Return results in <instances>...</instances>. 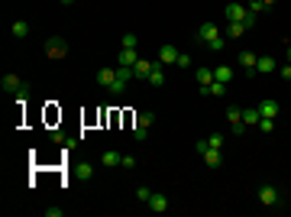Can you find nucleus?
<instances>
[{
  "instance_id": "nucleus-1",
  "label": "nucleus",
  "mask_w": 291,
  "mask_h": 217,
  "mask_svg": "<svg viewBox=\"0 0 291 217\" xmlns=\"http://www.w3.org/2000/svg\"><path fill=\"white\" fill-rule=\"evenodd\" d=\"M224 17H227V23H243L246 29L256 26V17H252L243 4H227V7H224Z\"/></svg>"
},
{
  "instance_id": "nucleus-2",
  "label": "nucleus",
  "mask_w": 291,
  "mask_h": 217,
  "mask_svg": "<svg viewBox=\"0 0 291 217\" xmlns=\"http://www.w3.org/2000/svg\"><path fill=\"white\" fill-rule=\"evenodd\" d=\"M0 88H4L7 94H17L20 100L26 97V84H23V78H20V75H13V72H7L4 78H0Z\"/></svg>"
},
{
  "instance_id": "nucleus-3",
  "label": "nucleus",
  "mask_w": 291,
  "mask_h": 217,
  "mask_svg": "<svg viewBox=\"0 0 291 217\" xmlns=\"http://www.w3.org/2000/svg\"><path fill=\"white\" fill-rule=\"evenodd\" d=\"M45 56H49L52 62L65 59L68 56V39H62V36H49V39H45Z\"/></svg>"
},
{
  "instance_id": "nucleus-4",
  "label": "nucleus",
  "mask_w": 291,
  "mask_h": 217,
  "mask_svg": "<svg viewBox=\"0 0 291 217\" xmlns=\"http://www.w3.org/2000/svg\"><path fill=\"white\" fill-rule=\"evenodd\" d=\"M256 198H259V204H262V207H278L281 204V191L275 188V185H262V188L256 191Z\"/></svg>"
},
{
  "instance_id": "nucleus-5",
  "label": "nucleus",
  "mask_w": 291,
  "mask_h": 217,
  "mask_svg": "<svg viewBox=\"0 0 291 217\" xmlns=\"http://www.w3.org/2000/svg\"><path fill=\"white\" fill-rule=\"evenodd\" d=\"M152 123H156V114H152V111H142L139 117H136L133 136H136V139H146V136H149V127H152Z\"/></svg>"
},
{
  "instance_id": "nucleus-6",
  "label": "nucleus",
  "mask_w": 291,
  "mask_h": 217,
  "mask_svg": "<svg viewBox=\"0 0 291 217\" xmlns=\"http://www.w3.org/2000/svg\"><path fill=\"white\" fill-rule=\"evenodd\" d=\"M217 36H220V29L213 26V23H201V26H197V42H201L204 49H207V45L217 39Z\"/></svg>"
},
{
  "instance_id": "nucleus-7",
  "label": "nucleus",
  "mask_w": 291,
  "mask_h": 217,
  "mask_svg": "<svg viewBox=\"0 0 291 217\" xmlns=\"http://www.w3.org/2000/svg\"><path fill=\"white\" fill-rule=\"evenodd\" d=\"M227 120H230V127H233V133H246V123H243L240 107H227Z\"/></svg>"
},
{
  "instance_id": "nucleus-8",
  "label": "nucleus",
  "mask_w": 291,
  "mask_h": 217,
  "mask_svg": "<svg viewBox=\"0 0 291 217\" xmlns=\"http://www.w3.org/2000/svg\"><path fill=\"white\" fill-rule=\"evenodd\" d=\"M178 62V49H175L172 42H165L162 49H159V65H175Z\"/></svg>"
},
{
  "instance_id": "nucleus-9",
  "label": "nucleus",
  "mask_w": 291,
  "mask_h": 217,
  "mask_svg": "<svg viewBox=\"0 0 291 217\" xmlns=\"http://www.w3.org/2000/svg\"><path fill=\"white\" fill-rule=\"evenodd\" d=\"M201 156H204V166H207V169H220V166H224V152H220V149H210V146H207Z\"/></svg>"
},
{
  "instance_id": "nucleus-10",
  "label": "nucleus",
  "mask_w": 291,
  "mask_h": 217,
  "mask_svg": "<svg viewBox=\"0 0 291 217\" xmlns=\"http://www.w3.org/2000/svg\"><path fill=\"white\" fill-rule=\"evenodd\" d=\"M168 204H172V201H168L165 195L152 191V198H149V211H152V214H165V211H168Z\"/></svg>"
},
{
  "instance_id": "nucleus-11",
  "label": "nucleus",
  "mask_w": 291,
  "mask_h": 217,
  "mask_svg": "<svg viewBox=\"0 0 291 217\" xmlns=\"http://www.w3.org/2000/svg\"><path fill=\"white\" fill-rule=\"evenodd\" d=\"M201 94L204 97H227V84L224 81H210V84H204V88H201Z\"/></svg>"
},
{
  "instance_id": "nucleus-12",
  "label": "nucleus",
  "mask_w": 291,
  "mask_h": 217,
  "mask_svg": "<svg viewBox=\"0 0 291 217\" xmlns=\"http://www.w3.org/2000/svg\"><path fill=\"white\" fill-rule=\"evenodd\" d=\"M94 78H97V84H101V88H110L113 78H117V68H97Z\"/></svg>"
},
{
  "instance_id": "nucleus-13",
  "label": "nucleus",
  "mask_w": 291,
  "mask_h": 217,
  "mask_svg": "<svg viewBox=\"0 0 291 217\" xmlns=\"http://www.w3.org/2000/svg\"><path fill=\"white\" fill-rule=\"evenodd\" d=\"M256 72L259 75H272V72H278V62H275L272 56H262V59L256 62Z\"/></svg>"
},
{
  "instance_id": "nucleus-14",
  "label": "nucleus",
  "mask_w": 291,
  "mask_h": 217,
  "mask_svg": "<svg viewBox=\"0 0 291 217\" xmlns=\"http://www.w3.org/2000/svg\"><path fill=\"white\" fill-rule=\"evenodd\" d=\"M152 68H156V62H146V59H139V62H136V65H133V75H136V78H149V75H152Z\"/></svg>"
},
{
  "instance_id": "nucleus-15",
  "label": "nucleus",
  "mask_w": 291,
  "mask_h": 217,
  "mask_svg": "<svg viewBox=\"0 0 291 217\" xmlns=\"http://www.w3.org/2000/svg\"><path fill=\"white\" fill-rule=\"evenodd\" d=\"M233 65H217V68H213V81H224V84H230V81H233Z\"/></svg>"
},
{
  "instance_id": "nucleus-16",
  "label": "nucleus",
  "mask_w": 291,
  "mask_h": 217,
  "mask_svg": "<svg viewBox=\"0 0 291 217\" xmlns=\"http://www.w3.org/2000/svg\"><path fill=\"white\" fill-rule=\"evenodd\" d=\"M256 111H259V117H272V120L278 117V104H275V100H262Z\"/></svg>"
},
{
  "instance_id": "nucleus-17",
  "label": "nucleus",
  "mask_w": 291,
  "mask_h": 217,
  "mask_svg": "<svg viewBox=\"0 0 291 217\" xmlns=\"http://www.w3.org/2000/svg\"><path fill=\"white\" fill-rule=\"evenodd\" d=\"M136 62H139V56H136V49H120V56H117V65H129V68H133Z\"/></svg>"
},
{
  "instance_id": "nucleus-18",
  "label": "nucleus",
  "mask_w": 291,
  "mask_h": 217,
  "mask_svg": "<svg viewBox=\"0 0 291 217\" xmlns=\"http://www.w3.org/2000/svg\"><path fill=\"white\" fill-rule=\"evenodd\" d=\"M256 62H259V56H256V52H240V65L243 68H246V72L252 75V72H256Z\"/></svg>"
},
{
  "instance_id": "nucleus-19",
  "label": "nucleus",
  "mask_w": 291,
  "mask_h": 217,
  "mask_svg": "<svg viewBox=\"0 0 291 217\" xmlns=\"http://www.w3.org/2000/svg\"><path fill=\"white\" fill-rule=\"evenodd\" d=\"M10 33H13V39H26V36H29V23L26 20H17L10 26Z\"/></svg>"
},
{
  "instance_id": "nucleus-20",
  "label": "nucleus",
  "mask_w": 291,
  "mask_h": 217,
  "mask_svg": "<svg viewBox=\"0 0 291 217\" xmlns=\"http://www.w3.org/2000/svg\"><path fill=\"white\" fill-rule=\"evenodd\" d=\"M146 81H149L152 88H162V84H165V72H162V65H159V62H156V68H152V75H149Z\"/></svg>"
},
{
  "instance_id": "nucleus-21",
  "label": "nucleus",
  "mask_w": 291,
  "mask_h": 217,
  "mask_svg": "<svg viewBox=\"0 0 291 217\" xmlns=\"http://www.w3.org/2000/svg\"><path fill=\"white\" fill-rule=\"evenodd\" d=\"M126 84H129V81H126V78H120V75H117V78H113V84H110L107 91H110L113 97H123V94H126Z\"/></svg>"
},
{
  "instance_id": "nucleus-22",
  "label": "nucleus",
  "mask_w": 291,
  "mask_h": 217,
  "mask_svg": "<svg viewBox=\"0 0 291 217\" xmlns=\"http://www.w3.org/2000/svg\"><path fill=\"white\" fill-rule=\"evenodd\" d=\"M259 120H262V117H259L256 107H246V111H243V123H246V130L249 127H259Z\"/></svg>"
},
{
  "instance_id": "nucleus-23",
  "label": "nucleus",
  "mask_w": 291,
  "mask_h": 217,
  "mask_svg": "<svg viewBox=\"0 0 291 217\" xmlns=\"http://www.w3.org/2000/svg\"><path fill=\"white\" fill-rule=\"evenodd\" d=\"M194 78H197V88H204V84H210V81H213V68H197Z\"/></svg>"
},
{
  "instance_id": "nucleus-24",
  "label": "nucleus",
  "mask_w": 291,
  "mask_h": 217,
  "mask_svg": "<svg viewBox=\"0 0 291 217\" xmlns=\"http://www.w3.org/2000/svg\"><path fill=\"white\" fill-rule=\"evenodd\" d=\"M91 175H94V166H91V162H78V166H75V178H84V182H88Z\"/></svg>"
},
{
  "instance_id": "nucleus-25",
  "label": "nucleus",
  "mask_w": 291,
  "mask_h": 217,
  "mask_svg": "<svg viewBox=\"0 0 291 217\" xmlns=\"http://www.w3.org/2000/svg\"><path fill=\"white\" fill-rule=\"evenodd\" d=\"M120 159H123V156H120V152H113V149H107V152H104V156H101V166H107V169H113V166H120Z\"/></svg>"
},
{
  "instance_id": "nucleus-26",
  "label": "nucleus",
  "mask_w": 291,
  "mask_h": 217,
  "mask_svg": "<svg viewBox=\"0 0 291 217\" xmlns=\"http://www.w3.org/2000/svg\"><path fill=\"white\" fill-rule=\"evenodd\" d=\"M240 36H246V26H243V23H230V26H227V39H240Z\"/></svg>"
},
{
  "instance_id": "nucleus-27",
  "label": "nucleus",
  "mask_w": 291,
  "mask_h": 217,
  "mask_svg": "<svg viewBox=\"0 0 291 217\" xmlns=\"http://www.w3.org/2000/svg\"><path fill=\"white\" fill-rule=\"evenodd\" d=\"M136 45H139L136 33H123V36H120V49H136Z\"/></svg>"
},
{
  "instance_id": "nucleus-28",
  "label": "nucleus",
  "mask_w": 291,
  "mask_h": 217,
  "mask_svg": "<svg viewBox=\"0 0 291 217\" xmlns=\"http://www.w3.org/2000/svg\"><path fill=\"white\" fill-rule=\"evenodd\" d=\"M224 143H227L224 133H213V136H207V146H210V149H224Z\"/></svg>"
},
{
  "instance_id": "nucleus-29",
  "label": "nucleus",
  "mask_w": 291,
  "mask_h": 217,
  "mask_svg": "<svg viewBox=\"0 0 291 217\" xmlns=\"http://www.w3.org/2000/svg\"><path fill=\"white\" fill-rule=\"evenodd\" d=\"M52 143H55V146H65V149H68V146H71L75 139H71V136H65V133H52Z\"/></svg>"
},
{
  "instance_id": "nucleus-30",
  "label": "nucleus",
  "mask_w": 291,
  "mask_h": 217,
  "mask_svg": "<svg viewBox=\"0 0 291 217\" xmlns=\"http://www.w3.org/2000/svg\"><path fill=\"white\" fill-rule=\"evenodd\" d=\"M149 198H152V188H136V201H139V204H149Z\"/></svg>"
},
{
  "instance_id": "nucleus-31",
  "label": "nucleus",
  "mask_w": 291,
  "mask_h": 217,
  "mask_svg": "<svg viewBox=\"0 0 291 217\" xmlns=\"http://www.w3.org/2000/svg\"><path fill=\"white\" fill-rule=\"evenodd\" d=\"M256 130H262V133H272V130H275V120H272V117H262Z\"/></svg>"
},
{
  "instance_id": "nucleus-32",
  "label": "nucleus",
  "mask_w": 291,
  "mask_h": 217,
  "mask_svg": "<svg viewBox=\"0 0 291 217\" xmlns=\"http://www.w3.org/2000/svg\"><path fill=\"white\" fill-rule=\"evenodd\" d=\"M120 169H126V172H133V169H136V156H123V159H120Z\"/></svg>"
},
{
  "instance_id": "nucleus-33",
  "label": "nucleus",
  "mask_w": 291,
  "mask_h": 217,
  "mask_svg": "<svg viewBox=\"0 0 291 217\" xmlns=\"http://www.w3.org/2000/svg\"><path fill=\"white\" fill-rule=\"evenodd\" d=\"M246 10L252 13V17H259V13H262V10H265V4H262V0H252V4L246 7Z\"/></svg>"
},
{
  "instance_id": "nucleus-34",
  "label": "nucleus",
  "mask_w": 291,
  "mask_h": 217,
  "mask_svg": "<svg viewBox=\"0 0 291 217\" xmlns=\"http://www.w3.org/2000/svg\"><path fill=\"white\" fill-rule=\"evenodd\" d=\"M175 65H178V68H191V56H188V52H178V62H175Z\"/></svg>"
},
{
  "instance_id": "nucleus-35",
  "label": "nucleus",
  "mask_w": 291,
  "mask_h": 217,
  "mask_svg": "<svg viewBox=\"0 0 291 217\" xmlns=\"http://www.w3.org/2000/svg\"><path fill=\"white\" fill-rule=\"evenodd\" d=\"M65 211H62V207H58V204H49V207H45V217H62Z\"/></svg>"
},
{
  "instance_id": "nucleus-36",
  "label": "nucleus",
  "mask_w": 291,
  "mask_h": 217,
  "mask_svg": "<svg viewBox=\"0 0 291 217\" xmlns=\"http://www.w3.org/2000/svg\"><path fill=\"white\" fill-rule=\"evenodd\" d=\"M278 75H281L285 81H291V62H288V65H281V68H278Z\"/></svg>"
},
{
  "instance_id": "nucleus-37",
  "label": "nucleus",
  "mask_w": 291,
  "mask_h": 217,
  "mask_svg": "<svg viewBox=\"0 0 291 217\" xmlns=\"http://www.w3.org/2000/svg\"><path fill=\"white\" fill-rule=\"evenodd\" d=\"M262 4H265V7H272V4H278V0H262Z\"/></svg>"
},
{
  "instance_id": "nucleus-38",
  "label": "nucleus",
  "mask_w": 291,
  "mask_h": 217,
  "mask_svg": "<svg viewBox=\"0 0 291 217\" xmlns=\"http://www.w3.org/2000/svg\"><path fill=\"white\" fill-rule=\"evenodd\" d=\"M62 4H65V7H71V4H75V0H62Z\"/></svg>"
},
{
  "instance_id": "nucleus-39",
  "label": "nucleus",
  "mask_w": 291,
  "mask_h": 217,
  "mask_svg": "<svg viewBox=\"0 0 291 217\" xmlns=\"http://www.w3.org/2000/svg\"><path fill=\"white\" fill-rule=\"evenodd\" d=\"M288 62H291V42H288Z\"/></svg>"
}]
</instances>
